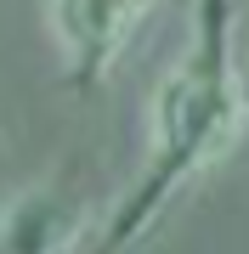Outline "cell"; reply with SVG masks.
Returning a JSON list of instances; mask_svg holds the SVG:
<instances>
[{
    "label": "cell",
    "mask_w": 249,
    "mask_h": 254,
    "mask_svg": "<svg viewBox=\"0 0 249 254\" xmlns=\"http://www.w3.org/2000/svg\"><path fill=\"white\" fill-rule=\"evenodd\" d=\"M148 6L153 0H46V23L68 63V79L74 85L108 79L113 63L125 57V46L136 40Z\"/></svg>",
    "instance_id": "7a4b0ae2"
},
{
    "label": "cell",
    "mask_w": 249,
    "mask_h": 254,
    "mask_svg": "<svg viewBox=\"0 0 249 254\" xmlns=\"http://www.w3.org/2000/svg\"><path fill=\"white\" fill-rule=\"evenodd\" d=\"M148 170L130 187V198L113 209V220L96 232L85 254H125L153 220L175 203V192L210 175L227 153H238L249 136V79L232 57L227 34V0H204V34L198 46L175 63L148 102Z\"/></svg>",
    "instance_id": "6da1fadb"
},
{
    "label": "cell",
    "mask_w": 249,
    "mask_h": 254,
    "mask_svg": "<svg viewBox=\"0 0 249 254\" xmlns=\"http://www.w3.org/2000/svg\"><path fill=\"white\" fill-rule=\"evenodd\" d=\"M85 237V209L68 192H23L0 215V254H74Z\"/></svg>",
    "instance_id": "3957f363"
}]
</instances>
